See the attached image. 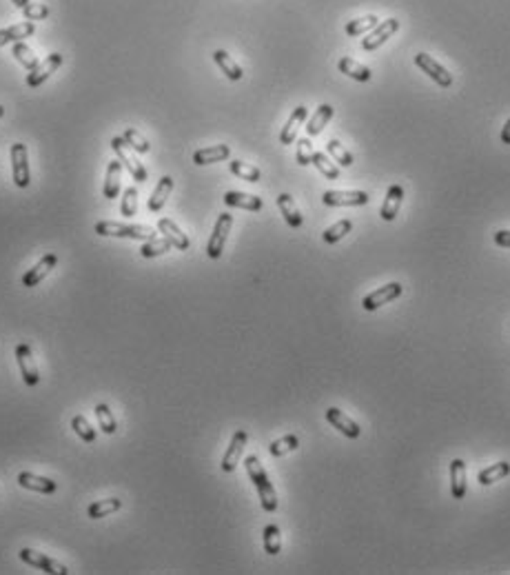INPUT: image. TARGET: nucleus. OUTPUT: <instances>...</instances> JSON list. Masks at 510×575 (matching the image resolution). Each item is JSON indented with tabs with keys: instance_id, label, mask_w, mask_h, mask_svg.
I'll use <instances>...</instances> for the list:
<instances>
[{
	"instance_id": "a19ab883",
	"label": "nucleus",
	"mask_w": 510,
	"mask_h": 575,
	"mask_svg": "<svg viewBox=\"0 0 510 575\" xmlns=\"http://www.w3.org/2000/svg\"><path fill=\"white\" fill-rule=\"evenodd\" d=\"M138 211V189L136 187H129L123 194V202H120V213L125 218H134Z\"/></svg>"
},
{
	"instance_id": "5701e85b",
	"label": "nucleus",
	"mask_w": 510,
	"mask_h": 575,
	"mask_svg": "<svg viewBox=\"0 0 510 575\" xmlns=\"http://www.w3.org/2000/svg\"><path fill=\"white\" fill-rule=\"evenodd\" d=\"M171 189H173V178L171 176L160 178V182L156 185L151 198H149V211L156 213V211L162 209V207L167 205V198L171 196Z\"/></svg>"
},
{
	"instance_id": "de8ad7c7",
	"label": "nucleus",
	"mask_w": 510,
	"mask_h": 575,
	"mask_svg": "<svg viewBox=\"0 0 510 575\" xmlns=\"http://www.w3.org/2000/svg\"><path fill=\"white\" fill-rule=\"evenodd\" d=\"M7 43H14L12 29H0V47L7 45Z\"/></svg>"
},
{
	"instance_id": "2f4dec72",
	"label": "nucleus",
	"mask_w": 510,
	"mask_h": 575,
	"mask_svg": "<svg viewBox=\"0 0 510 575\" xmlns=\"http://www.w3.org/2000/svg\"><path fill=\"white\" fill-rule=\"evenodd\" d=\"M262 540H264V551L268 555H277L282 551V533L275 527V524H268L262 531Z\"/></svg>"
},
{
	"instance_id": "7ed1b4c3",
	"label": "nucleus",
	"mask_w": 510,
	"mask_h": 575,
	"mask_svg": "<svg viewBox=\"0 0 510 575\" xmlns=\"http://www.w3.org/2000/svg\"><path fill=\"white\" fill-rule=\"evenodd\" d=\"M231 227H233V216L231 213H220L217 222L213 227V233L209 238V244H206V255L217 260L220 255L224 251V244H226V238L231 233Z\"/></svg>"
},
{
	"instance_id": "423d86ee",
	"label": "nucleus",
	"mask_w": 510,
	"mask_h": 575,
	"mask_svg": "<svg viewBox=\"0 0 510 575\" xmlns=\"http://www.w3.org/2000/svg\"><path fill=\"white\" fill-rule=\"evenodd\" d=\"M12 174L14 182L25 189L32 182V174H29V158H27V147L23 143L12 145Z\"/></svg>"
},
{
	"instance_id": "6e6552de",
	"label": "nucleus",
	"mask_w": 510,
	"mask_h": 575,
	"mask_svg": "<svg viewBox=\"0 0 510 575\" xmlns=\"http://www.w3.org/2000/svg\"><path fill=\"white\" fill-rule=\"evenodd\" d=\"M415 65H417L419 69H422L424 74L431 76L439 87H451V85H453L451 72H448V69H446L442 63H437L433 56H428V54H417V56H415Z\"/></svg>"
},
{
	"instance_id": "3c124183",
	"label": "nucleus",
	"mask_w": 510,
	"mask_h": 575,
	"mask_svg": "<svg viewBox=\"0 0 510 575\" xmlns=\"http://www.w3.org/2000/svg\"><path fill=\"white\" fill-rule=\"evenodd\" d=\"M3 114H5V107H3V105H0V118H3Z\"/></svg>"
},
{
	"instance_id": "4be33fe9",
	"label": "nucleus",
	"mask_w": 510,
	"mask_h": 575,
	"mask_svg": "<svg viewBox=\"0 0 510 575\" xmlns=\"http://www.w3.org/2000/svg\"><path fill=\"white\" fill-rule=\"evenodd\" d=\"M231 156V149L226 145H213V147H204V149H198L193 154V163L195 165H213V163H222Z\"/></svg>"
},
{
	"instance_id": "c9c22d12",
	"label": "nucleus",
	"mask_w": 510,
	"mask_h": 575,
	"mask_svg": "<svg viewBox=\"0 0 510 575\" xmlns=\"http://www.w3.org/2000/svg\"><path fill=\"white\" fill-rule=\"evenodd\" d=\"M96 418H98V424H100V431L107 433V435H114L116 433L118 424H116V418H114L111 409H109L107 404H96Z\"/></svg>"
},
{
	"instance_id": "37998d69",
	"label": "nucleus",
	"mask_w": 510,
	"mask_h": 575,
	"mask_svg": "<svg viewBox=\"0 0 510 575\" xmlns=\"http://www.w3.org/2000/svg\"><path fill=\"white\" fill-rule=\"evenodd\" d=\"M123 138L127 140V145L131 147V149H136V151H140V154H147L149 149H151V147H149L147 138H145L142 134H140L138 129H134V127H129Z\"/></svg>"
},
{
	"instance_id": "2eb2a0df",
	"label": "nucleus",
	"mask_w": 510,
	"mask_h": 575,
	"mask_svg": "<svg viewBox=\"0 0 510 575\" xmlns=\"http://www.w3.org/2000/svg\"><path fill=\"white\" fill-rule=\"evenodd\" d=\"M63 65V56L60 54H52V56H47L43 63H40L34 72H29L27 76V85L29 87H38V85H43L49 76H52L56 69Z\"/></svg>"
},
{
	"instance_id": "412c9836",
	"label": "nucleus",
	"mask_w": 510,
	"mask_h": 575,
	"mask_svg": "<svg viewBox=\"0 0 510 575\" xmlns=\"http://www.w3.org/2000/svg\"><path fill=\"white\" fill-rule=\"evenodd\" d=\"M337 67H339V72H342L344 76L353 78V81H359V83H368V81H371V78H373V72H371V69H368L366 65H362V63L353 61V58H348V56L339 58Z\"/></svg>"
},
{
	"instance_id": "39448f33",
	"label": "nucleus",
	"mask_w": 510,
	"mask_h": 575,
	"mask_svg": "<svg viewBox=\"0 0 510 575\" xmlns=\"http://www.w3.org/2000/svg\"><path fill=\"white\" fill-rule=\"evenodd\" d=\"M20 560L27 562L29 567H36V569L45 571V573H54V575H67L69 573V569L65 567V564H60L58 560L49 558L47 553H40V551H34V549L20 551Z\"/></svg>"
},
{
	"instance_id": "9b49d317",
	"label": "nucleus",
	"mask_w": 510,
	"mask_h": 575,
	"mask_svg": "<svg viewBox=\"0 0 510 575\" xmlns=\"http://www.w3.org/2000/svg\"><path fill=\"white\" fill-rule=\"evenodd\" d=\"M371 198L366 191H324L322 202L326 207H362Z\"/></svg>"
},
{
	"instance_id": "7c9ffc66",
	"label": "nucleus",
	"mask_w": 510,
	"mask_h": 575,
	"mask_svg": "<svg viewBox=\"0 0 510 575\" xmlns=\"http://www.w3.org/2000/svg\"><path fill=\"white\" fill-rule=\"evenodd\" d=\"M377 25H379V18L375 14H368V16H362V18H355V21H348L346 23V34L348 36H362V34L373 32Z\"/></svg>"
},
{
	"instance_id": "4468645a",
	"label": "nucleus",
	"mask_w": 510,
	"mask_h": 575,
	"mask_svg": "<svg viewBox=\"0 0 510 575\" xmlns=\"http://www.w3.org/2000/svg\"><path fill=\"white\" fill-rule=\"evenodd\" d=\"M158 231L160 233H164V238L169 242H171L176 249H180V251H187L189 249V236L180 229V227L171 220V218H160L158 220Z\"/></svg>"
},
{
	"instance_id": "b1692460",
	"label": "nucleus",
	"mask_w": 510,
	"mask_h": 575,
	"mask_svg": "<svg viewBox=\"0 0 510 575\" xmlns=\"http://www.w3.org/2000/svg\"><path fill=\"white\" fill-rule=\"evenodd\" d=\"M18 484L23 489H29V491H38V493H54L56 491V482L54 480H49V478H40V475H34V473H20L18 475Z\"/></svg>"
},
{
	"instance_id": "a878e982",
	"label": "nucleus",
	"mask_w": 510,
	"mask_h": 575,
	"mask_svg": "<svg viewBox=\"0 0 510 575\" xmlns=\"http://www.w3.org/2000/svg\"><path fill=\"white\" fill-rule=\"evenodd\" d=\"M277 207H279V211H282L284 216V220L288 222V227H293V229H297V227H302V213H299V209L295 207V200L288 194H279L277 196Z\"/></svg>"
},
{
	"instance_id": "a18cd8bd",
	"label": "nucleus",
	"mask_w": 510,
	"mask_h": 575,
	"mask_svg": "<svg viewBox=\"0 0 510 575\" xmlns=\"http://www.w3.org/2000/svg\"><path fill=\"white\" fill-rule=\"evenodd\" d=\"M23 14H25L27 21H45V18L49 16V7L40 5V3H32V5H27L23 9Z\"/></svg>"
},
{
	"instance_id": "ea45409f",
	"label": "nucleus",
	"mask_w": 510,
	"mask_h": 575,
	"mask_svg": "<svg viewBox=\"0 0 510 575\" xmlns=\"http://www.w3.org/2000/svg\"><path fill=\"white\" fill-rule=\"evenodd\" d=\"M171 242L167 240V238H153V240H147L145 244H142V255L145 258H156V255H162V253H167L169 249H171Z\"/></svg>"
},
{
	"instance_id": "c03bdc74",
	"label": "nucleus",
	"mask_w": 510,
	"mask_h": 575,
	"mask_svg": "<svg viewBox=\"0 0 510 575\" xmlns=\"http://www.w3.org/2000/svg\"><path fill=\"white\" fill-rule=\"evenodd\" d=\"M313 145L308 138H302V140H297V151H295V158H297V163L306 167V165H313Z\"/></svg>"
},
{
	"instance_id": "49530a36",
	"label": "nucleus",
	"mask_w": 510,
	"mask_h": 575,
	"mask_svg": "<svg viewBox=\"0 0 510 575\" xmlns=\"http://www.w3.org/2000/svg\"><path fill=\"white\" fill-rule=\"evenodd\" d=\"M495 242H497L499 247H508V249H510V231H508V229L497 231V233H495Z\"/></svg>"
},
{
	"instance_id": "c756f323",
	"label": "nucleus",
	"mask_w": 510,
	"mask_h": 575,
	"mask_svg": "<svg viewBox=\"0 0 510 575\" xmlns=\"http://www.w3.org/2000/svg\"><path fill=\"white\" fill-rule=\"evenodd\" d=\"M333 114H335V109H333L331 105H319L317 112H315V116H313L311 121H308V125H306V134H308V136H317V134L326 127V123L333 118Z\"/></svg>"
},
{
	"instance_id": "f8f14e48",
	"label": "nucleus",
	"mask_w": 510,
	"mask_h": 575,
	"mask_svg": "<svg viewBox=\"0 0 510 575\" xmlns=\"http://www.w3.org/2000/svg\"><path fill=\"white\" fill-rule=\"evenodd\" d=\"M246 440H248V435L244 429H237L233 433V438H231V444H229V449L224 453V458H222V471L224 473H231L235 467H237V462L240 458H242V451L246 447Z\"/></svg>"
},
{
	"instance_id": "ddd939ff",
	"label": "nucleus",
	"mask_w": 510,
	"mask_h": 575,
	"mask_svg": "<svg viewBox=\"0 0 510 575\" xmlns=\"http://www.w3.org/2000/svg\"><path fill=\"white\" fill-rule=\"evenodd\" d=\"M326 420L331 422L339 433H344L346 438H351V440L359 438V433H362L359 424L353 418H348L344 411H339L337 406H331V409L326 411Z\"/></svg>"
},
{
	"instance_id": "72a5a7b5",
	"label": "nucleus",
	"mask_w": 510,
	"mask_h": 575,
	"mask_svg": "<svg viewBox=\"0 0 510 575\" xmlns=\"http://www.w3.org/2000/svg\"><path fill=\"white\" fill-rule=\"evenodd\" d=\"M313 165L319 169V174L328 178V180H337L339 178V167L333 163V158H328L326 154L315 151L313 154Z\"/></svg>"
},
{
	"instance_id": "393cba45",
	"label": "nucleus",
	"mask_w": 510,
	"mask_h": 575,
	"mask_svg": "<svg viewBox=\"0 0 510 575\" xmlns=\"http://www.w3.org/2000/svg\"><path fill=\"white\" fill-rule=\"evenodd\" d=\"M120 174H123V163L114 160L107 165V178H105V187H103V194L109 200H114L120 194Z\"/></svg>"
},
{
	"instance_id": "f257e3e1",
	"label": "nucleus",
	"mask_w": 510,
	"mask_h": 575,
	"mask_svg": "<svg viewBox=\"0 0 510 575\" xmlns=\"http://www.w3.org/2000/svg\"><path fill=\"white\" fill-rule=\"evenodd\" d=\"M244 467H246L248 478H251V482L255 484V489H257L259 502H262V509L268 511V513H273L277 509V493L273 489L271 480H268V475H266V471L262 467V462L257 460V455H248V458L244 460Z\"/></svg>"
},
{
	"instance_id": "8fccbe9b",
	"label": "nucleus",
	"mask_w": 510,
	"mask_h": 575,
	"mask_svg": "<svg viewBox=\"0 0 510 575\" xmlns=\"http://www.w3.org/2000/svg\"><path fill=\"white\" fill-rule=\"evenodd\" d=\"M12 3H14L16 7H20V9H25L27 5H32V3H29V0H12Z\"/></svg>"
},
{
	"instance_id": "6ab92c4d",
	"label": "nucleus",
	"mask_w": 510,
	"mask_h": 575,
	"mask_svg": "<svg viewBox=\"0 0 510 575\" xmlns=\"http://www.w3.org/2000/svg\"><path fill=\"white\" fill-rule=\"evenodd\" d=\"M451 493L455 500L466 498V462L462 458L451 462Z\"/></svg>"
},
{
	"instance_id": "4c0bfd02",
	"label": "nucleus",
	"mask_w": 510,
	"mask_h": 575,
	"mask_svg": "<svg viewBox=\"0 0 510 575\" xmlns=\"http://www.w3.org/2000/svg\"><path fill=\"white\" fill-rule=\"evenodd\" d=\"M12 54L16 56V61H18L20 65H23V67L27 69V72H34V69L40 65V63H38V58L34 56V52H32V49H29L25 43H16Z\"/></svg>"
},
{
	"instance_id": "f3484780",
	"label": "nucleus",
	"mask_w": 510,
	"mask_h": 575,
	"mask_svg": "<svg viewBox=\"0 0 510 575\" xmlns=\"http://www.w3.org/2000/svg\"><path fill=\"white\" fill-rule=\"evenodd\" d=\"M306 116H308L306 107L299 105V107L295 109V112L291 114V118L286 121V125H284V129H282V134H279V143H282V145L295 143L297 132H299V127H302V123L306 121Z\"/></svg>"
},
{
	"instance_id": "cd10ccee",
	"label": "nucleus",
	"mask_w": 510,
	"mask_h": 575,
	"mask_svg": "<svg viewBox=\"0 0 510 575\" xmlns=\"http://www.w3.org/2000/svg\"><path fill=\"white\" fill-rule=\"evenodd\" d=\"M508 473H510V462H497V464H491L488 469L479 471L477 482L482 484V487H491V484L504 480Z\"/></svg>"
},
{
	"instance_id": "c85d7f7f",
	"label": "nucleus",
	"mask_w": 510,
	"mask_h": 575,
	"mask_svg": "<svg viewBox=\"0 0 510 575\" xmlns=\"http://www.w3.org/2000/svg\"><path fill=\"white\" fill-rule=\"evenodd\" d=\"M120 507H123V500H118V498L98 500V502H94V504H89L87 515H89L92 520H100V518H107V515L116 513Z\"/></svg>"
},
{
	"instance_id": "dca6fc26",
	"label": "nucleus",
	"mask_w": 510,
	"mask_h": 575,
	"mask_svg": "<svg viewBox=\"0 0 510 575\" xmlns=\"http://www.w3.org/2000/svg\"><path fill=\"white\" fill-rule=\"evenodd\" d=\"M56 262H58V255H56V253L43 255V258H40V260L32 266V269H29V271L25 273L23 284H25V286H36V284H40V282H43V278L56 266Z\"/></svg>"
},
{
	"instance_id": "1a4fd4ad",
	"label": "nucleus",
	"mask_w": 510,
	"mask_h": 575,
	"mask_svg": "<svg viewBox=\"0 0 510 575\" xmlns=\"http://www.w3.org/2000/svg\"><path fill=\"white\" fill-rule=\"evenodd\" d=\"M399 29V21L397 18H388V21H384V23H379L373 32H368L366 34V38L362 41V49L364 52H375V49H379L382 47L388 38H391L395 32Z\"/></svg>"
},
{
	"instance_id": "9d476101",
	"label": "nucleus",
	"mask_w": 510,
	"mask_h": 575,
	"mask_svg": "<svg viewBox=\"0 0 510 575\" xmlns=\"http://www.w3.org/2000/svg\"><path fill=\"white\" fill-rule=\"evenodd\" d=\"M16 360L20 366V373H23V380L27 386H36L40 380V373H38V366L34 362V353H32V346L29 344H18L16 346Z\"/></svg>"
},
{
	"instance_id": "a211bd4d",
	"label": "nucleus",
	"mask_w": 510,
	"mask_h": 575,
	"mask_svg": "<svg viewBox=\"0 0 510 575\" xmlns=\"http://www.w3.org/2000/svg\"><path fill=\"white\" fill-rule=\"evenodd\" d=\"M224 205L235 207V209H246V211H259L264 207L262 198L248 196V194H242V191H226L224 194Z\"/></svg>"
},
{
	"instance_id": "bb28decb",
	"label": "nucleus",
	"mask_w": 510,
	"mask_h": 575,
	"mask_svg": "<svg viewBox=\"0 0 510 575\" xmlns=\"http://www.w3.org/2000/svg\"><path fill=\"white\" fill-rule=\"evenodd\" d=\"M213 61H215V65L222 69L224 72V76L229 78V81H242V67H240L231 56H229L224 49H217V52L213 54Z\"/></svg>"
},
{
	"instance_id": "473e14b6",
	"label": "nucleus",
	"mask_w": 510,
	"mask_h": 575,
	"mask_svg": "<svg viewBox=\"0 0 510 575\" xmlns=\"http://www.w3.org/2000/svg\"><path fill=\"white\" fill-rule=\"evenodd\" d=\"M229 169H231L233 176L242 178V180H246V182H257L259 178H262V174H259L257 167L248 165V163H242V160H231V163H229Z\"/></svg>"
},
{
	"instance_id": "f704fd0d",
	"label": "nucleus",
	"mask_w": 510,
	"mask_h": 575,
	"mask_svg": "<svg viewBox=\"0 0 510 575\" xmlns=\"http://www.w3.org/2000/svg\"><path fill=\"white\" fill-rule=\"evenodd\" d=\"M297 447H299V438H297V435H284V438L273 440L271 444H268V451H271L273 458H282V455L295 451Z\"/></svg>"
},
{
	"instance_id": "f03ea898",
	"label": "nucleus",
	"mask_w": 510,
	"mask_h": 575,
	"mask_svg": "<svg viewBox=\"0 0 510 575\" xmlns=\"http://www.w3.org/2000/svg\"><path fill=\"white\" fill-rule=\"evenodd\" d=\"M98 236H111V238H134V240H153L156 231L147 224H123L114 220H100L96 224Z\"/></svg>"
},
{
	"instance_id": "0eeeda50",
	"label": "nucleus",
	"mask_w": 510,
	"mask_h": 575,
	"mask_svg": "<svg viewBox=\"0 0 510 575\" xmlns=\"http://www.w3.org/2000/svg\"><path fill=\"white\" fill-rule=\"evenodd\" d=\"M402 293H404V286L402 284H399V282H388L384 286H379V289H375L373 293H368L366 298H364V302H362V306H364L366 311H375V309H379V306L393 302Z\"/></svg>"
},
{
	"instance_id": "58836bf2",
	"label": "nucleus",
	"mask_w": 510,
	"mask_h": 575,
	"mask_svg": "<svg viewBox=\"0 0 510 575\" xmlns=\"http://www.w3.org/2000/svg\"><path fill=\"white\" fill-rule=\"evenodd\" d=\"M351 229H353V222H351V220H339V222H335L333 227H328L322 238H324V242L335 244V242L342 240V238H344L346 233H351Z\"/></svg>"
},
{
	"instance_id": "79ce46f5",
	"label": "nucleus",
	"mask_w": 510,
	"mask_h": 575,
	"mask_svg": "<svg viewBox=\"0 0 510 575\" xmlns=\"http://www.w3.org/2000/svg\"><path fill=\"white\" fill-rule=\"evenodd\" d=\"M72 426H74V431L83 438V442H94L96 440V429L92 424H89V420L85 418V415H74V420H72Z\"/></svg>"
},
{
	"instance_id": "e433bc0d",
	"label": "nucleus",
	"mask_w": 510,
	"mask_h": 575,
	"mask_svg": "<svg viewBox=\"0 0 510 575\" xmlns=\"http://www.w3.org/2000/svg\"><path fill=\"white\" fill-rule=\"evenodd\" d=\"M326 151H328V156L333 158V163H335V165H339V167H351V165H353V156H351V151H346V149H344V145L339 143V140H328V145H326Z\"/></svg>"
},
{
	"instance_id": "aec40b11",
	"label": "nucleus",
	"mask_w": 510,
	"mask_h": 575,
	"mask_svg": "<svg viewBox=\"0 0 510 575\" xmlns=\"http://www.w3.org/2000/svg\"><path fill=\"white\" fill-rule=\"evenodd\" d=\"M402 200H404V187L393 185L391 189L386 191V200L382 205V220H386V222L395 220L399 207H402Z\"/></svg>"
},
{
	"instance_id": "09e8293b",
	"label": "nucleus",
	"mask_w": 510,
	"mask_h": 575,
	"mask_svg": "<svg viewBox=\"0 0 510 575\" xmlns=\"http://www.w3.org/2000/svg\"><path fill=\"white\" fill-rule=\"evenodd\" d=\"M502 143H504V145H510V118H508L506 125H504V129H502Z\"/></svg>"
},
{
	"instance_id": "20e7f679",
	"label": "nucleus",
	"mask_w": 510,
	"mask_h": 575,
	"mask_svg": "<svg viewBox=\"0 0 510 575\" xmlns=\"http://www.w3.org/2000/svg\"><path fill=\"white\" fill-rule=\"evenodd\" d=\"M111 147H114V151L118 154V160L123 163V167H127L129 174L134 176V180L136 182H145L147 180V169H145V165L138 160L136 156L129 154V145L123 136H116L114 140H111Z\"/></svg>"
}]
</instances>
